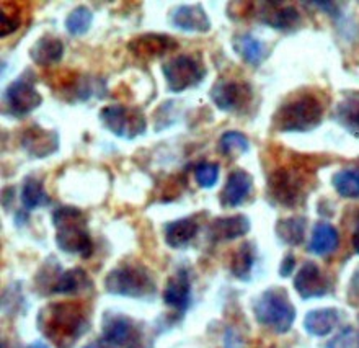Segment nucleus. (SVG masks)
Masks as SVG:
<instances>
[{
    "mask_svg": "<svg viewBox=\"0 0 359 348\" xmlns=\"http://www.w3.org/2000/svg\"><path fill=\"white\" fill-rule=\"evenodd\" d=\"M38 327L57 348H72L88 330V319L77 302H56L39 311Z\"/></svg>",
    "mask_w": 359,
    "mask_h": 348,
    "instance_id": "1",
    "label": "nucleus"
},
{
    "mask_svg": "<svg viewBox=\"0 0 359 348\" xmlns=\"http://www.w3.org/2000/svg\"><path fill=\"white\" fill-rule=\"evenodd\" d=\"M56 243L62 252L88 258L93 252L92 237L87 231L86 215L76 206H59L53 213Z\"/></svg>",
    "mask_w": 359,
    "mask_h": 348,
    "instance_id": "2",
    "label": "nucleus"
},
{
    "mask_svg": "<svg viewBox=\"0 0 359 348\" xmlns=\"http://www.w3.org/2000/svg\"><path fill=\"white\" fill-rule=\"evenodd\" d=\"M323 107L312 93H301L283 103L274 115V128L281 133H306L322 123Z\"/></svg>",
    "mask_w": 359,
    "mask_h": 348,
    "instance_id": "3",
    "label": "nucleus"
},
{
    "mask_svg": "<svg viewBox=\"0 0 359 348\" xmlns=\"http://www.w3.org/2000/svg\"><path fill=\"white\" fill-rule=\"evenodd\" d=\"M103 285L108 295L133 297V300H149L157 293L151 272L139 263H124L113 268L104 276Z\"/></svg>",
    "mask_w": 359,
    "mask_h": 348,
    "instance_id": "4",
    "label": "nucleus"
},
{
    "mask_svg": "<svg viewBox=\"0 0 359 348\" xmlns=\"http://www.w3.org/2000/svg\"><path fill=\"white\" fill-rule=\"evenodd\" d=\"M253 314L258 324L276 334H286L296 321V307L289 301L287 293L283 288H271L262 293V296L253 302Z\"/></svg>",
    "mask_w": 359,
    "mask_h": 348,
    "instance_id": "5",
    "label": "nucleus"
},
{
    "mask_svg": "<svg viewBox=\"0 0 359 348\" xmlns=\"http://www.w3.org/2000/svg\"><path fill=\"white\" fill-rule=\"evenodd\" d=\"M100 121L116 138L133 141L146 133L147 119L137 108L124 105H108L100 110Z\"/></svg>",
    "mask_w": 359,
    "mask_h": 348,
    "instance_id": "6",
    "label": "nucleus"
},
{
    "mask_svg": "<svg viewBox=\"0 0 359 348\" xmlns=\"http://www.w3.org/2000/svg\"><path fill=\"white\" fill-rule=\"evenodd\" d=\"M162 72L168 91L172 93H182L188 88L199 86L206 76V69L203 64L187 54L173 58L172 61L163 64Z\"/></svg>",
    "mask_w": 359,
    "mask_h": 348,
    "instance_id": "7",
    "label": "nucleus"
},
{
    "mask_svg": "<svg viewBox=\"0 0 359 348\" xmlns=\"http://www.w3.org/2000/svg\"><path fill=\"white\" fill-rule=\"evenodd\" d=\"M4 103L7 105V113L10 115L23 118L41 105L43 97L34 87V82L23 76L5 88Z\"/></svg>",
    "mask_w": 359,
    "mask_h": 348,
    "instance_id": "8",
    "label": "nucleus"
},
{
    "mask_svg": "<svg viewBox=\"0 0 359 348\" xmlns=\"http://www.w3.org/2000/svg\"><path fill=\"white\" fill-rule=\"evenodd\" d=\"M304 177L291 168L276 170L269 178V195L284 206H296L304 198Z\"/></svg>",
    "mask_w": 359,
    "mask_h": 348,
    "instance_id": "9",
    "label": "nucleus"
},
{
    "mask_svg": "<svg viewBox=\"0 0 359 348\" xmlns=\"http://www.w3.org/2000/svg\"><path fill=\"white\" fill-rule=\"evenodd\" d=\"M211 100L222 112H241L252 102V88L243 82L221 79L214 83Z\"/></svg>",
    "mask_w": 359,
    "mask_h": 348,
    "instance_id": "10",
    "label": "nucleus"
},
{
    "mask_svg": "<svg viewBox=\"0 0 359 348\" xmlns=\"http://www.w3.org/2000/svg\"><path fill=\"white\" fill-rule=\"evenodd\" d=\"M294 288L302 300H312L325 296L330 291V283L317 263L306 262L294 278Z\"/></svg>",
    "mask_w": 359,
    "mask_h": 348,
    "instance_id": "11",
    "label": "nucleus"
},
{
    "mask_svg": "<svg viewBox=\"0 0 359 348\" xmlns=\"http://www.w3.org/2000/svg\"><path fill=\"white\" fill-rule=\"evenodd\" d=\"M22 147L33 159L49 157L57 152L59 136L56 131L41 126L27 128L22 136Z\"/></svg>",
    "mask_w": 359,
    "mask_h": 348,
    "instance_id": "12",
    "label": "nucleus"
},
{
    "mask_svg": "<svg viewBox=\"0 0 359 348\" xmlns=\"http://www.w3.org/2000/svg\"><path fill=\"white\" fill-rule=\"evenodd\" d=\"M260 20L268 27L279 32H292L301 27V13L291 5L286 4H276V2H266L262 4L260 10Z\"/></svg>",
    "mask_w": 359,
    "mask_h": 348,
    "instance_id": "13",
    "label": "nucleus"
},
{
    "mask_svg": "<svg viewBox=\"0 0 359 348\" xmlns=\"http://www.w3.org/2000/svg\"><path fill=\"white\" fill-rule=\"evenodd\" d=\"M163 302L178 314H184L191 304V280L187 270H178L170 280L167 281L163 290Z\"/></svg>",
    "mask_w": 359,
    "mask_h": 348,
    "instance_id": "14",
    "label": "nucleus"
},
{
    "mask_svg": "<svg viewBox=\"0 0 359 348\" xmlns=\"http://www.w3.org/2000/svg\"><path fill=\"white\" fill-rule=\"evenodd\" d=\"M129 51L141 59H154L177 48V41L167 34H141L128 44Z\"/></svg>",
    "mask_w": 359,
    "mask_h": 348,
    "instance_id": "15",
    "label": "nucleus"
},
{
    "mask_svg": "<svg viewBox=\"0 0 359 348\" xmlns=\"http://www.w3.org/2000/svg\"><path fill=\"white\" fill-rule=\"evenodd\" d=\"M170 20L180 32L208 33L211 29V20L199 5H182L173 10Z\"/></svg>",
    "mask_w": 359,
    "mask_h": 348,
    "instance_id": "16",
    "label": "nucleus"
},
{
    "mask_svg": "<svg viewBox=\"0 0 359 348\" xmlns=\"http://www.w3.org/2000/svg\"><path fill=\"white\" fill-rule=\"evenodd\" d=\"M250 227V220L243 215L217 218L209 226V239L212 242H231L245 236Z\"/></svg>",
    "mask_w": 359,
    "mask_h": 348,
    "instance_id": "17",
    "label": "nucleus"
},
{
    "mask_svg": "<svg viewBox=\"0 0 359 348\" xmlns=\"http://www.w3.org/2000/svg\"><path fill=\"white\" fill-rule=\"evenodd\" d=\"M253 188V178L245 170H233L227 177L226 187L221 193V203L224 208H237L247 200Z\"/></svg>",
    "mask_w": 359,
    "mask_h": 348,
    "instance_id": "18",
    "label": "nucleus"
},
{
    "mask_svg": "<svg viewBox=\"0 0 359 348\" xmlns=\"http://www.w3.org/2000/svg\"><path fill=\"white\" fill-rule=\"evenodd\" d=\"M134 322L124 314L107 312L103 319V340L109 347H124L133 340Z\"/></svg>",
    "mask_w": 359,
    "mask_h": 348,
    "instance_id": "19",
    "label": "nucleus"
},
{
    "mask_svg": "<svg viewBox=\"0 0 359 348\" xmlns=\"http://www.w3.org/2000/svg\"><path fill=\"white\" fill-rule=\"evenodd\" d=\"M340 322V311L335 307H323L307 312L304 319V329L312 337H327L330 335Z\"/></svg>",
    "mask_w": 359,
    "mask_h": 348,
    "instance_id": "20",
    "label": "nucleus"
},
{
    "mask_svg": "<svg viewBox=\"0 0 359 348\" xmlns=\"http://www.w3.org/2000/svg\"><path fill=\"white\" fill-rule=\"evenodd\" d=\"M28 54L34 64L48 67L61 61L64 56V44L59 38L44 34L29 48Z\"/></svg>",
    "mask_w": 359,
    "mask_h": 348,
    "instance_id": "21",
    "label": "nucleus"
},
{
    "mask_svg": "<svg viewBox=\"0 0 359 348\" xmlns=\"http://www.w3.org/2000/svg\"><path fill=\"white\" fill-rule=\"evenodd\" d=\"M198 222L193 218H180L172 222L165 225L163 229V236H165V242L168 247L172 248H184L198 234Z\"/></svg>",
    "mask_w": 359,
    "mask_h": 348,
    "instance_id": "22",
    "label": "nucleus"
},
{
    "mask_svg": "<svg viewBox=\"0 0 359 348\" xmlns=\"http://www.w3.org/2000/svg\"><path fill=\"white\" fill-rule=\"evenodd\" d=\"M335 118L348 133L359 138V91L343 93V98L337 105Z\"/></svg>",
    "mask_w": 359,
    "mask_h": 348,
    "instance_id": "23",
    "label": "nucleus"
},
{
    "mask_svg": "<svg viewBox=\"0 0 359 348\" xmlns=\"http://www.w3.org/2000/svg\"><path fill=\"white\" fill-rule=\"evenodd\" d=\"M90 288H92V281H90L87 272L76 267L61 273V276L57 278L56 285L51 290V295L76 296L88 291Z\"/></svg>",
    "mask_w": 359,
    "mask_h": 348,
    "instance_id": "24",
    "label": "nucleus"
},
{
    "mask_svg": "<svg viewBox=\"0 0 359 348\" xmlns=\"http://www.w3.org/2000/svg\"><path fill=\"white\" fill-rule=\"evenodd\" d=\"M340 243V234L328 222H318L312 231V239L309 243V250L313 255L325 257L328 253H333Z\"/></svg>",
    "mask_w": 359,
    "mask_h": 348,
    "instance_id": "25",
    "label": "nucleus"
},
{
    "mask_svg": "<svg viewBox=\"0 0 359 348\" xmlns=\"http://www.w3.org/2000/svg\"><path fill=\"white\" fill-rule=\"evenodd\" d=\"M233 48H236L238 56L253 67L260 66L268 56L266 44L253 36V34H241V36H237L233 39Z\"/></svg>",
    "mask_w": 359,
    "mask_h": 348,
    "instance_id": "26",
    "label": "nucleus"
},
{
    "mask_svg": "<svg viewBox=\"0 0 359 348\" xmlns=\"http://www.w3.org/2000/svg\"><path fill=\"white\" fill-rule=\"evenodd\" d=\"M253 267H255V247L252 242H245L233 253L231 272L241 281H248L252 278Z\"/></svg>",
    "mask_w": 359,
    "mask_h": 348,
    "instance_id": "27",
    "label": "nucleus"
},
{
    "mask_svg": "<svg viewBox=\"0 0 359 348\" xmlns=\"http://www.w3.org/2000/svg\"><path fill=\"white\" fill-rule=\"evenodd\" d=\"M306 218H287L279 220L276 225V236L286 246H301L306 237Z\"/></svg>",
    "mask_w": 359,
    "mask_h": 348,
    "instance_id": "28",
    "label": "nucleus"
},
{
    "mask_svg": "<svg viewBox=\"0 0 359 348\" xmlns=\"http://www.w3.org/2000/svg\"><path fill=\"white\" fill-rule=\"evenodd\" d=\"M22 205L28 211L49 205V196L46 190H44L41 180H38L34 177H29L25 180L22 188Z\"/></svg>",
    "mask_w": 359,
    "mask_h": 348,
    "instance_id": "29",
    "label": "nucleus"
},
{
    "mask_svg": "<svg viewBox=\"0 0 359 348\" xmlns=\"http://www.w3.org/2000/svg\"><path fill=\"white\" fill-rule=\"evenodd\" d=\"M332 183L340 196L350 198V200L359 198V170H356V168L338 170L333 175Z\"/></svg>",
    "mask_w": 359,
    "mask_h": 348,
    "instance_id": "30",
    "label": "nucleus"
},
{
    "mask_svg": "<svg viewBox=\"0 0 359 348\" xmlns=\"http://www.w3.org/2000/svg\"><path fill=\"white\" fill-rule=\"evenodd\" d=\"M219 151L229 157L243 156L250 151V141L243 133L227 131L222 134L221 141H219Z\"/></svg>",
    "mask_w": 359,
    "mask_h": 348,
    "instance_id": "31",
    "label": "nucleus"
},
{
    "mask_svg": "<svg viewBox=\"0 0 359 348\" xmlns=\"http://www.w3.org/2000/svg\"><path fill=\"white\" fill-rule=\"evenodd\" d=\"M93 22L92 10L87 7L74 8L66 18V29L72 36H82L86 34Z\"/></svg>",
    "mask_w": 359,
    "mask_h": 348,
    "instance_id": "32",
    "label": "nucleus"
},
{
    "mask_svg": "<svg viewBox=\"0 0 359 348\" xmlns=\"http://www.w3.org/2000/svg\"><path fill=\"white\" fill-rule=\"evenodd\" d=\"M219 175H221V167L216 162H203L194 168V177L201 188H212L219 180Z\"/></svg>",
    "mask_w": 359,
    "mask_h": 348,
    "instance_id": "33",
    "label": "nucleus"
},
{
    "mask_svg": "<svg viewBox=\"0 0 359 348\" xmlns=\"http://www.w3.org/2000/svg\"><path fill=\"white\" fill-rule=\"evenodd\" d=\"M355 347H356V334L353 327H345L340 334H337L325 345V348H355Z\"/></svg>",
    "mask_w": 359,
    "mask_h": 348,
    "instance_id": "34",
    "label": "nucleus"
},
{
    "mask_svg": "<svg viewBox=\"0 0 359 348\" xmlns=\"http://www.w3.org/2000/svg\"><path fill=\"white\" fill-rule=\"evenodd\" d=\"M20 23H22V18H20L18 13H10L2 7V28H0V36L5 38L13 32H17L20 28Z\"/></svg>",
    "mask_w": 359,
    "mask_h": 348,
    "instance_id": "35",
    "label": "nucleus"
},
{
    "mask_svg": "<svg viewBox=\"0 0 359 348\" xmlns=\"http://www.w3.org/2000/svg\"><path fill=\"white\" fill-rule=\"evenodd\" d=\"M224 348H243V342L236 330L229 329L224 335Z\"/></svg>",
    "mask_w": 359,
    "mask_h": 348,
    "instance_id": "36",
    "label": "nucleus"
},
{
    "mask_svg": "<svg viewBox=\"0 0 359 348\" xmlns=\"http://www.w3.org/2000/svg\"><path fill=\"white\" fill-rule=\"evenodd\" d=\"M348 300H350L351 304H359V270H356L355 275H353L350 291H348Z\"/></svg>",
    "mask_w": 359,
    "mask_h": 348,
    "instance_id": "37",
    "label": "nucleus"
},
{
    "mask_svg": "<svg viewBox=\"0 0 359 348\" xmlns=\"http://www.w3.org/2000/svg\"><path fill=\"white\" fill-rule=\"evenodd\" d=\"M294 267H296V258H294V255H286L281 263V267H279V275L284 278L289 276L292 273Z\"/></svg>",
    "mask_w": 359,
    "mask_h": 348,
    "instance_id": "38",
    "label": "nucleus"
},
{
    "mask_svg": "<svg viewBox=\"0 0 359 348\" xmlns=\"http://www.w3.org/2000/svg\"><path fill=\"white\" fill-rule=\"evenodd\" d=\"M83 348H111L109 347L107 342H104L103 339L102 340H95V342H90V344H87Z\"/></svg>",
    "mask_w": 359,
    "mask_h": 348,
    "instance_id": "39",
    "label": "nucleus"
},
{
    "mask_svg": "<svg viewBox=\"0 0 359 348\" xmlns=\"http://www.w3.org/2000/svg\"><path fill=\"white\" fill-rule=\"evenodd\" d=\"M353 248H355V252L359 253V229L353 234Z\"/></svg>",
    "mask_w": 359,
    "mask_h": 348,
    "instance_id": "40",
    "label": "nucleus"
},
{
    "mask_svg": "<svg viewBox=\"0 0 359 348\" xmlns=\"http://www.w3.org/2000/svg\"><path fill=\"white\" fill-rule=\"evenodd\" d=\"M27 348H51V347L44 344V342H33V344H29Z\"/></svg>",
    "mask_w": 359,
    "mask_h": 348,
    "instance_id": "41",
    "label": "nucleus"
}]
</instances>
